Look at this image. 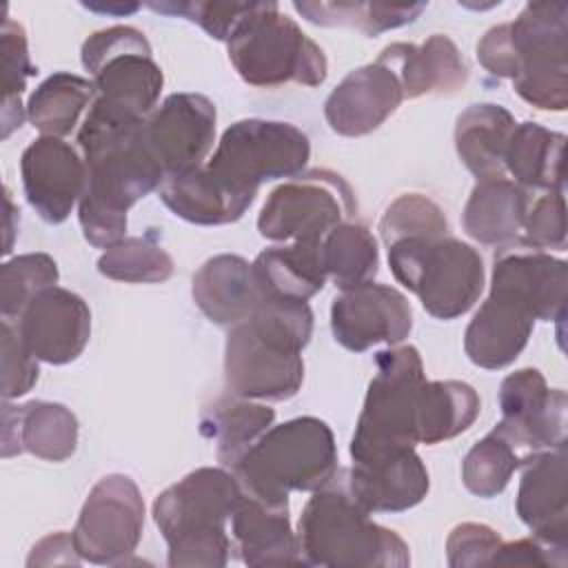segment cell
Listing matches in <instances>:
<instances>
[{"instance_id": "2", "label": "cell", "mask_w": 568, "mask_h": 568, "mask_svg": "<svg viewBox=\"0 0 568 568\" xmlns=\"http://www.w3.org/2000/svg\"><path fill=\"white\" fill-rule=\"evenodd\" d=\"M313 333L306 302L262 297L257 308L226 335L224 379L231 395L282 402L304 379L302 348Z\"/></svg>"}, {"instance_id": "48", "label": "cell", "mask_w": 568, "mask_h": 568, "mask_svg": "<svg viewBox=\"0 0 568 568\" xmlns=\"http://www.w3.org/2000/svg\"><path fill=\"white\" fill-rule=\"evenodd\" d=\"M4 206H7V217H4V231H7V242H4V253L11 251V244H13V233L18 231V226H13V217H18L16 209H13V202H11V193L9 189H4Z\"/></svg>"}, {"instance_id": "49", "label": "cell", "mask_w": 568, "mask_h": 568, "mask_svg": "<svg viewBox=\"0 0 568 568\" xmlns=\"http://www.w3.org/2000/svg\"><path fill=\"white\" fill-rule=\"evenodd\" d=\"M87 9H93V11H106V13H133L140 4H84Z\"/></svg>"}, {"instance_id": "43", "label": "cell", "mask_w": 568, "mask_h": 568, "mask_svg": "<svg viewBox=\"0 0 568 568\" xmlns=\"http://www.w3.org/2000/svg\"><path fill=\"white\" fill-rule=\"evenodd\" d=\"M526 242L539 251L555 248L566 251V197L564 191H546L528 204L526 217Z\"/></svg>"}, {"instance_id": "10", "label": "cell", "mask_w": 568, "mask_h": 568, "mask_svg": "<svg viewBox=\"0 0 568 568\" xmlns=\"http://www.w3.org/2000/svg\"><path fill=\"white\" fill-rule=\"evenodd\" d=\"M82 64L93 78L100 104L131 120H144L153 111L164 78L149 40L135 27L115 24L89 36Z\"/></svg>"}, {"instance_id": "36", "label": "cell", "mask_w": 568, "mask_h": 568, "mask_svg": "<svg viewBox=\"0 0 568 568\" xmlns=\"http://www.w3.org/2000/svg\"><path fill=\"white\" fill-rule=\"evenodd\" d=\"M293 9L313 24L322 27H357L366 36L413 22L424 9L417 4H379V2H293Z\"/></svg>"}, {"instance_id": "28", "label": "cell", "mask_w": 568, "mask_h": 568, "mask_svg": "<svg viewBox=\"0 0 568 568\" xmlns=\"http://www.w3.org/2000/svg\"><path fill=\"white\" fill-rule=\"evenodd\" d=\"M264 297L308 302L324 288L322 242H291L264 248L251 264Z\"/></svg>"}, {"instance_id": "8", "label": "cell", "mask_w": 568, "mask_h": 568, "mask_svg": "<svg viewBox=\"0 0 568 568\" xmlns=\"http://www.w3.org/2000/svg\"><path fill=\"white\" fill-rule=\"evenodd\" d=\"M395 280L413 291L424 311L437 320H455L473 308L484 291L479 253L455 237H404L386 246Z\"/></svg>"}, {"instance_id": "17", "label": "cell", "mask_w": 568, "mask_h": 568, "mask_svg": "<svg viewBox=\"0 0 568 568\" xmlns=\"http://www.w3.org/2000/svg\"><path fill=\"white\" fill-rule=\"evenodd\" d=\"M413 313L408 300L393 286L366 282L342 291L331 304L335 342L353 353L375 344L395 346L408 337Z\"/></svg>"}, {"instance_id": "21", "label": "cell", "mask_w": 568, "mask_h": 568, "mask_svg": "<svg viewBox=\"0 0 568 568\" xmlns=\"http://www.w3.org/2000/svg\"><path fill=\"white\" fill-rule=\"evenodd\" d=\"M404 91L388 64L375 60L351 71L326 98L328 126L348 138L375 131L402 104Z\"/></svg>"}, {"instance_id": "35", "label": "cell", "mask_w": 568, "mask_h": 568, "mask_svg": "<svg viewBox=\"0 0 568 568\" xmlns=\"http://www.w3.org/2000/svg\"><path fill=\"white\" fill-rule=\"evenodd\" d=\"M322 264L326 280L342 291L373 282L379 253L373 233L359 222H342L322 240Z\"/></svg>"}, {"instance_id": "9", "label": "cell", "mask_w": 568, "mask_h": 568, "mask_svg": "<svg viewBox=\"0 0 568 568\" xmlns=\"http://www.w3.org/2000/svg\"><path fill=\"white\" fill-rule=\"evenodd\" d=\"M226 47L231 64L251 87H282L286 82L317 87L328 73L322 47L275 2H257V9L231 36Z\"/></svg>"}, {"instance_id": "15", "label": "cell", "mask_w": 568, "mask_h": 568, "mask_svg": "<svg viewBox=\"0 0 568 568\" xmlns=\"http://www.w3.org/2000/svg\"><path fill=\"white\" fill-rule=\"evenodd\" d=\"M140 131L164 175L200 166L215 140V104L200 93H171Z\"/></svg>"}, {"instance_id": "20", "label": "cell", "mask_w": 568, "mask_h": 568, "mask_svg": "<svg viewBox=\"0 0 568 568\" xmlns=\"http://www.w3.org/2000/svg\"><path fill=\"white\" fill-rule=\"evenodd\" d=\"M566 446L537 450L521 459L517 515L532 537L568 550V486Z\"/></svg>"}, {"instance_id": "44", "label": "cell", "mask_w": 568, "mask_h": 568, "mask_svg": "<svg viewBox=\"0 0 568 568\" xmlns=\"http://www.w3.org/2000/svg\"><path fill=\"white\" fill-rule=\"evenodd\" d=\"M2 397L13 399L27 395L38 382V357L22 342L18 326L2 320Z\"/></svg>"}, {"instance_id": "23", "label": "cell", "mask_w": 568, "mask_h": 568, "mask_svg": "<svg viewBox=\"0 0 568 568\" xmlns=\"http://www.w3.org/2000/svg\"><path fill=\"white\" fill-rule=\"evenodd\" d=\"M377 60L388 64L397 75L404 98H419L426 93L450 95L468 80V67L448 36L435 33L426 42L388 44Z\"/></svg>"}, {"instance_id": "32", "label": "cell", "mask_w": 568, "mask_h": 568, "mask_svg": "<svg viewBox=\"0 0 568 568\" xmlns=\"http://www.w3.org/2000/svg\"><path fill=\"white\" fill-rule=\"evenodd\" d=\"M564 133L537 122H521L510 135L504 169L524 189L564 191Z\"/></svg>"}, {"instance_id": "5", "label": "cell", "mask_w": 568, "mask_h": 568, "mask_svg": "<svg viewBox=\"0 0 568 568\" xmlns=\"http://www.w3.org/2000/svg\"><path fill=\"white\" fill-rule=\"evenodd\" d=\"M244 490L226 468H197L158 495L153 519L169 546V566L220 568L229 561L226 521Z\"/></svg>"}, {"instance_id": "41", "label": "cell", "mask_w": 568, "mask_h": 568, "mask_svg": "<svg viewBox=\"0 0 568 568\" xmlns=\"http://www.w3.org/2000/svg\"><path fill=\"white\" fill-rule=\"evenodd\" d=\"M379 233L384 244H393L404 237H435L448 233L444 211L422 193H404L382 215Z\"/></svg>"}, {"instance_id": "1", "label": "cell", "mask_w": 568, "mask_h": 568, "mask_svg": "<svg viewBox=\"0 0 568 568\" xmlns=\"http://www.w3.org/2000/svg\"><path fill=\"white\" fill-rule=\"evenodd\" d=\"M140 126L142 120H129L95 100L80 124L78 146L87 164V182L78 202V220L87 242L95 248L120 242L129 209L164 180Z\"/></svg>"}, {"instance_id": "14", "label": "cell", "mask_w": 568, "mask_h": 568, "mask_svg": "<svg viewBox=\"0 0 568 568\" xmlns=\"http://www.w3.org/2000/svg\"><path fill=\"white\" fill-rule=\"evenodd\" d=\"M535 320V304L519 280L493 268L490 293L464 333L468 359L488 371L513 364L526 348Z\"/></svg>"}, {"instance_id": "3", "label": "cell", "mask_w": 568, "mask_h": 568, "mask_svg": "<svg viewBox=\"0 0 568 568\" xmlns=\"http://www.w3.org/2000/svg\"><path fill=\"white\" fill-rule=\"evenodd\" d=\"M568 4L528 2L506 24H497L477 42V60L499 78H510L519 98L541 111L568 106Z\"/></svg>"}, {"instance_id": "40", "label": "cell", "mask_w": 568, "mask_h": 568, "mask_svg": "<svg viewBox=\"0 0 568 568\" xmlns=\"http://www.w3.org/2000/svg\"><path fill=\"white\" fill-rule=\"evenodd\" d=\"M58 264L47 253L18 255L0 268V311L4 320L20 315L27 304L44 288L55 286Z\"/></svg>"}, {"instance_id": "22", "label": "cell", "mask_w": 568, "mask_h": 568, "mask_svg": "<svg viewBox=\"0 0 568 568\" xmlns=\"http://www.w3.org/2000/svg\"><path fill=\"white\" fill-rule=\"evenodd\" d=\"M353 497L373 513H402L417 506L428 493V470L415 448L368 464L344 468Z\"/></svg>"}, {"instance_id": "7", "label": "cell", "mask_w": 568, "mask_h": 568, "mask_svg": "<svg viewBox=\"0 0 568 568\" xmlns=\"http://www.w3.org/2000/svg\"><path fill=\"white\" fill-rule=\"evenodd\" d=\"M424 382V364L415 346L377 353L375 375L351 439L353 464L377 462L419 444L417 410Z\"/></svg>"}, {"instance_id": "45", "label": "cell", "mask_w": 568, "mask_h": 568, "mask_svg": "<svg viewBox=\"0 0 568 568\" xmlns=\"http://www.w3.org/2000/svg\"><path fill=\"white\" fill-rule=\"evenodd\" d=\"M501 537L486 524H459L446 539V559L453 568L490 566L501 548Z\"/></svg>"}, {"instance_id": "11", "label": "cell", "mask_w": 568, "mask_h": 568, "mask_svg": "<svg viewBox=\"0 0 568 568\" xmlns=\"http://www.w3.org/2000/svg\"><path fill=\"white\" fill-rule=\"evenodd\" d=\"M308 155L311 142L297 126L248 118L222 133L206 169L233 191L255 197L260 184L302 173Z\"/></svg>"}, {"instance_id": "34", "label": "cell", "mask_w": 568, "mask_h": 568, "mask_svg": "<svg viewBox=\"0 0 568 568\" xmlns=\"http://www.w3.org/2000/svg\"><path fill=\"white\" fill-rule=\"evenodd\" d=\"M95 100V84L75 73L49 75L29 98L27 115L44 135L62 138L75 129L84 109Z\"/></svg>"}, {"instance_id": "37", "label": "cell", "mask_w": 568, "mask_h": 568, "mask_svg": "<svg viewBox=\"0 0 568 568\" xmlns=\"http://www.w3.org/2000/svg\"><path fill=\"white\" fill-rule=\"evenodd\" d=\"M521 459L524 453L495 426L466 453L462 481L477 497H495L508 486Z\"/></svg>"}, {"instance_id": "19", "label": "cell", "mask_w": 568, "mask_h": 568, "mask_svg": "<svg viewBox=\"0 0 568 568\" xmlns=\"http://www.w3.org/2000/svg\"><path fill=\"white\" fill-rule=\"evenodd\" d=\"M18 333L38 359L69 364L89 342L91 311L78 293L49 286L18 315Z\"/></svg>"}, {"instance_id": "47", "label": "cell", "mask_w": 568, "mask_h": 568, "mask_svg": "<svg viewBox=\"0 0 568 568\" xmlns=\"http://www.w3.org/2000/svg\"><path fill=\"white\" fill-rule=\"evenodd\" d=\"M62 557H64L69 564H80V561H84V559L80 557L75 544H73V535H69V532H64V530L40 539V541L33 546V550H31V555H29V559H27V566H33V564H38V566L64 564Z\"/></svg>"}, {"instance_id": "13", "label": "cell", "mask_w": 568, "mask_h": 568, "mask_svg": "<svg viewBox=\"0 0 568 568\" xmlns=\"http://www.w3.org/2000/svg\"><path fill=\"white\" fill-rule=\"evenodd\" d=\"M144 499L126 475L102 477L87 495L73 528V544L84 561L122 564L140 544Z\"/></svg>"}, {"instance_id": "30", "label": "cell", "mask_w": 568, "mask_h": 568, "mask_svg": "<svg viewBox=\"0 0 568 568\" xmlns=\"http://www.w3.org/2000/svg\"><path fill=\"white\" fill-rule=\"evenodd\" d=\"M528 193L508 178L479 180L464 206V231L479 244L497 246L517 237L528 211Z\"/></svg>"}, {"instance_id": "16", "label": "cell", "mask_w": 568, "mask_h": 568, "mask_svg": "<svg viewBox=\"0 0 568 568\" xmlns=\"http://www.w3.org/2000/svg\"><path fill=\"white\" fill-rule=\"evenodd\" d=\"M566 390L548 388L537 368L510 373L499 388L497 428L526 455L566 446Z\"/></svg>"}, {"instance_id": "26", "label": "cell", "mask_w": 568, "mask_h": 568, "mask_svg": "<svg viewBox=\"0 0 568 568\" xmlns=\"http://www.w3.org/2000/svg\"><path fill=\"white\" fill-rule=\"evenodd\" d=\"M158 193L173 215L200 226L235 222L255 200L253 195L226 186L206 169V164L164 175Z\"/></svg>"}, {"instance_id": "12", "label": "cell", "mask_w": 568, "mask_h": 568, "mask_svg": "<svg viewBox=\"0 0 568 568\" xmlns=\"http://www.w3.org/2000/svg\"><path fill=\"white\" fill-rule=\"evenodd\" d=\"M357 211L348 182L326 169L297 173L264 202L257 231L273 242H322Z\"/></svg>"}, {"instance_id": "46", "label": "cell", "mask_w": 568, "mask_h": 568, "mask_svg": "<svg viewBox=\"0 0 568 568\" xmlns=\"http://www.w3.org/2000/svg\"><path fill=\"white\" fill-rule=\"evenodd\" d=\"M490 566H566V550L544 544L537 537L504 541Z\"/></svg>"}, {"instance_id": "27", "label": "cell", "mask_w": 568, "mask_h": 568, "mask_svg": "<svg viewBox=\"0 0 568 568\" xmlns=\"http://www.w3.org/2000/svg\"><path fill=\"white\" fill-rule=\"evenodd\" d=\"M191 293L197 308L220 326L244 322L264 297L251 264L231 253L206 260L193 275Z\"/></svg>"}, {"instance_id": "39", "label": "cell", "mask_w": 568, "mask_h": 568, "mask_svg": "<svg viewBox=\"0 0 568 568\" xmlns=\"http://www.w3.org/2000/svg\"><path fill=\"white\" fill-rule=\"evenodd\" d=\"M98 271L118 282H164L173 275V260L151 237H122L100 255Z\"/></svg>"}, {"instance_id": "24", "label": "cell", "mask_w": 568, "mask_h": 568, "mask_svg": "<svg viewBox=\"0 0 568 568\" xmlns=\"http://www.w3.org/2000/svg\"><path fill=\"white\" fill-rule=\"evenodd\" d=\"M233 550L246 566L304 564L288 521V504H268L244 493L231 515Z\"/></svg>"}, {"instance_id": "18", "label": "cell", "mask_w": 568, "mask_h": 568, "mask_svg": "<svg viewBox=\"0 0 568 568\" xmlns=\"http://www.w3.org/2000/svg\"><path fill=\"white\" fill-rule=\"evenodd\" d=\"M20 173L27 202L49 224H60L69 217L87 182L84 158L53 135H42L24 149Z\"/></svg>"}, {"instance_id": "25", "label": "cell", "mask_w": 568, "mask_h": 568, "mask_svg": "<svg viewBox=\"0 0 568 568\" xmlns=\"http://www.w3.org/2000/svg\"><path fill=\"white\" fill-rule=\"evenodd\" d=\"M2 422V457H11L27 450L47 462H64L75 453L78 419L62 404H4Z\"/></svg>"}, {"instance_id": "31", "label": "cell", "mask_w": 568, "mask_h": 568, "mask_svg": "<svg viewBox=\"0 0 568 568\" xmlns=\"http://www.w3.org/2000/svg\"><path fill=\"white\" fill-rule=\"evenodd\" d=\"M275 410L266 404L231 395L217 397L200 413V433L215 444L222 466L233 468L240 457L273 426Z\"/></svg>"}, {"instance_id": "29", "label": "cell", "mask_w": 568, "mask_h": 568, "mask_svg": "<svg viewBox=\"0 0 568 568\" xmlns=\"http://www.w3.org/2000/svg\"><path fill=\"white\" fill-rule=\"evenodd\" d=\"M517 122L499 104H470L455 124V149L477 180L506 178L504 155Z\"/></svg>"}, {"instance_id": "42", "label": "cell", "mask_w": 568, "mask_h": 568, "mask_svg": "<svg viewBox=\"0 0 568 568\" xmlns=\"http://www.w3.org/2000/svg\"><path fill=\"white\" fill-rule=\"evenodd\" d=\"M149 9L164 16H182L197 22L211 38L229 42L242 22L257 9V2H149Z\"/></svg>"}, {"instance_id": "33", "label": "cell", "mask_w": 568, "mask_h": 568, "mask_svg": "<svg viewBox=\"0 0 568 568\" xmlns=\"http://www.w3.org/2000/svg\"><path fill=\"white\" fill-rule=\"evenodd\" d=\"M479 415V397L466 382H424L419 390L417 437L419 444H439L457 437Z\"/></svg>"}, {"instance_id": "38", "label": "cell", "mask_w": 568, "mask_h": 568, "mask_svg": "<svg viewBox=\"0 0 568 568\" xmlns=\"http://www.w3.org/2000/svg\"><path fill=\"white\" fill-rule=\"evenodd\" d=\"M0 60H2V140L11 135V131L20 129L24 120V106L20 95L27 87V80L36 73V67L29 58L27 33L20 22L9 16L2 18L0 29Z\"/></svg>"}, {"instance_id": "4", "label": "cell", "mask_w": 568, "mask_h": 568, "mask_svg": "<svg viewBox=\"0 0 568 568\" xmlns=\"http://www.w3.org/2000/svg\"><path fill=\"white\" fill-rule=\"evenodd\" d=\"M297 544L302 561L328 568H406L410 552L406 541L375 524L371 513L346 486L344 468L313 490L300 524Z\"/></svg>"}, {"instance_id": "6", "label": "cell", "mask_w": 568, "mask_h": 568, "mask_svg": "<svg viewBox=\"0 0 568 568\" xmlns=\"http://www.w3.org/2000/svg\"><path fill=\"white\" fill-rule=\"evenodd\" d=\"M337 470L333 430L317 417L271 426L231 468L242 490L268 504H288L291 490H317Z\"/></svg>"}]
</instances>
